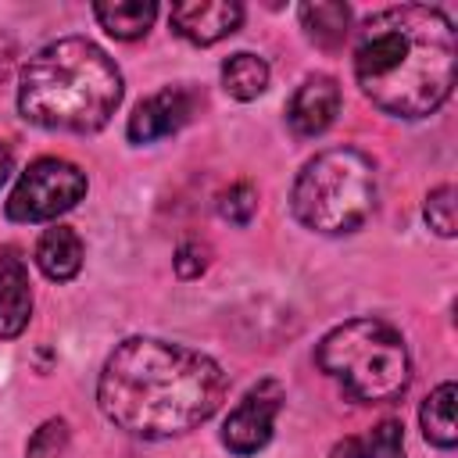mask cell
Here are the masks:
<instances>
[{"mask_svg": "<svg viewBox=\"0 0 458 458\" xmlns=\"http://www.w3.org/2000/svg\"><path fill=\"white\" fill-rule=\"evenodd\" d=\"M222 86L236 100H254L268 86V64L258 54H247V50L243 54H233L222 64Z\"/></svg>", "mask_w": 458, "mask_h": 458, "instance_id": "e0dca14e", "label": "cell"}, {"mask_svg": "<svg viewBox=\"0 0 458 458\" xmlns=\"http://www.w3.org/2000/svg\"><path fill=\"white\" fill-rule=\"evenodd\" d=\"M86 197V172L64 157L32 161L7 197L11 222H50Z\"/></svg>", "mask_w": 458, "mask_h": 458, "instance_id": "8992f818", "label": "cell"}, {"mask_svg": "<svg viewBox=\"0 0 458 458\" xmlns=\"http://www.w3.org/2000/svg\"><path fill=\"white\" fill-rule=\"evenodd\" d=\"M340 111V86L333 75H311L297 86V93L286 104V122L297 136L311 140L333 125Z\"/></svg>", "mask_w": 458, "mask_h": 458, "instance_id": "30bf717a", "label": "cell"}, {"mask_svg": "<svg viewBox=\"0 0 458 458\" xmlns=\"http://www.w3.org/2000/svg\"><path fill=\"white\" fill-rule=\"evenodd\" d=\"M11 165H14V157H11V147L0 140V186L7 182V175H11Z\"/></svg>", "mask_w": 458, "mask_h": 458, "instance_id": "7402d4cb", "label": "cell"}, {"mask_svg": "<svg viewBox=\"0 0 458 458\" xmlns=\"http://www.w3.org/2000/svg\"><path fill=\"white\" fill-rule=\"evenodd\" d=\"M32 318V286L29 268L14 247L0 250V336H18Z\"/></svg>", "mask_w": 458, "mask_h": 458, "instance_id": "8fae6325", "label": "cell"}, {"mask_svg": "<svg viewBox=\"0 0 458 458\" xmlns=\"http://www.w3.org/2000/svg\"><path fill=\"white\" fill-rule=\"evenodd\" d=\"M64 444H68V426H64L61 419H50V422H43V426L36 429V437L29 440L25 458H57Z\"/></svg>", "mask_w": 458, "mask_h": 458, "instance_id": "ffe728a7", "label": "cell"}, {"mask_svg": "<svg viewBox=\"0 0 458 458\" xmlns=\"http://www.w3.org/2000/svg\"><path fill=\"white\" fill-rule=\"evenodd\" d=\"M454 54V25L440 7L401 4L358 29L354 79L379 111L426 118L451 97Z\"/></svg>", "mask_w": 458, "mask_h": 458, "instance_id": "7a4b0ae2", "label": "cell"}, {"mask_svg": "<svg viewBox=\"0 0 458 458\" xmlns=\"http://www.w3.org/2000/svg\"><path fill=\"white\" fill-rule=\"evenodd\" d=\"M454 397H458V386L454 383H440L426 401H422V411H419V422H422V433L433 447H444L451 451L458 444V426H454Z\"/></svg>", "mask_w": 458, "mask_h": 458, "instance_id": "9a60e30c", "label": "cell"}, {"mask_svg": "<svg viewBox=\"0 0 458 458\" xmlns=\"http://www.w3.org/2000/svg\"><path fill=\"white\" fill-rule=\"evenodd\" d=\"M318 369L340 383L351 401L386 404L411 383V358L404 336L379 318H351L329 329L315 351Z\"/></svg>", "mask_w": 458, "mask_h": 458, "instance_id": "277c9868", "label": "cell"}, {"mask_svg": "<svg viewBox=\"0 0 458 458\" xmlns=\"http://www.w3.org/2000/svg\"><path fill=\"white\" fill-rule=\"evenodd\" d=\"M258 211V190L250 182H233L229 190L218 193V215L233 225H247Z\"/></svg>", "mask_w": 458, "mask_h": 458, "instance_id": "ac0fdd59", "label": "cell"}, {"mask_svg": "<svg viewBox=\"0 0 458 458\" xmlns=\"http://www.w3.org/2000/svg\"><path fill=\"white\" fill-rule=\"evenodd\" d=\"M290 204L297 222L315 233H354L376 211V168L354 147L322 150L301 168Z\"/></svg>", "mask_w": 458, "mask_h": 458, "instance_id": "5b68a950", "label": "cell"}, {"mask_svg": "<svg viewBox=\"0 0 458 458\" xmlns=\"http://www.w3.org/2000/svg\"><path fill=\"white\" fill-rule=\"evenodd\" d=\"M122 104L118 64L82 36L47 43L29 57L18 82L25 122L54 132H97Z\"/></svg>", "mask_w": 458, "mask_h": 458, "instance_id": "3957f363", "label": "cell"}, {"mask_svg": "<svg viewBox=\"0 0 458 458\" xmlns=\"http://www.w3.org/2000/svg\"><path fill=\"white\" fill-rule=\"evenodd\" d=\"M93 14L100 29H107L114 39H140L157 18V4L154 0H100L93 4Z\"/></svg>", "mask_w": 458, "mask_h": 458, "instance_id": "4fadbf2b", "label": "cell"}, {"mask_svg": "<svg viewBox=\"0 0 458 458\" xmlns=\"http://www.w3.org/2000/svg\"><path fill=\"white\" fill-rule=\"evenodd\" d=\"M301 25L308 32L311 43H318L322 50H336L347 39V25H351V7L347 4H301Z\"/></svg>", "mask_w": 458, "mask_h": 458, "instance_id": "2e32d148", "label": "cell"}, {"mask_svg": "<svg viewBox=\"0 0 458 458\" xmlns=\"http://www.w3.org/2000/svg\"><path fill=\"white\" fill-rule=\"evenodd\" d=\"M426 222L440 236H454V186H437L426 197Z\"/></svg>", "mask_w": 458, "mask_h": 458, "instance_id": "d6986e66", "label": "cell"}, {"mask_svg": "<svg viewBox=\"0 0 458 458\" xmlns=\"http://www.w3.org/2000/svg\"><path fill=\"white\" fill-rule=\"evenodd\" d=\"M204 268H208V247L197 243V240L179 243V250H175V276L179 279H197Z\"/></svg>", "mask_w": 458, "mask_h": 458, "instance_id": "44dd1931", "label": "cell"}, {"mask_svg": "<svg viewBox=\"0 0 458 458\" xmlns=\"http://www.w3.org/2000/svg\"><path fill=\"white\" fill-rule=\"evenodd\" d=\"M283 401H286V394L276 379H261L258 386H250L243 394V401L229 411V419L222 426V444L233 454L261 451L272 440V426H276V415H279Z\"/></svg>", "mask_w": 458, "mask_h": 458, "instance_id": "52a82bcc", "label": "cell"}, {"mask_svg": "<svg viewBox=\"0 0 458 458\" xmlns=\"http://www.w3.org/2000/svg\"><path fill=\"white\" fill-rule=\"evenodd\" d=\"M333 458H404V433L397 419H383L379 426L358 433V437H344L333 447Z\"/></svg>", "mask_w": 458, "mask_h": 458, "instance_id": "5bb4252c", "label": "cell"}, {"mask_svg": "<svg viewBox=\"0 0 458 458\" xmlns=\"http://www.w3.org/2000/svg\"><path fill=\"white\" fill-rule=\"evenodd\" d=\"M168 21L182 39H190L197 47H211L240 29L243 4H236V0H182L172 7Z\"/></svg>", "mask_w": 458, "mask_h": 458, "instance_id": "9c48e42d", "label": "cell"}, {"mask_svg": "<svg viewBox=\"0 0 458 458\" xmlns=\"http://www.w3.org/2000/svg\"><path fill=\"white\" fill-rule=\"evenodd\" d=\"M36 265L54 283H68L72 276H79V268H82V240H79V233L68 229V225L47 229L39 236V243H36Z\"/></svg>", "mask_w": 458, "mask_h": 458, "instance_id": "7c38bea8", "label": "cell"}, {"mask_svg": "<svg viewBox=\"0 0 458 458\" xmlns=\"http://www.w3.org/2000/svg\"><path fill=\"white\" fill-rule=\"evenodd\" d=\"M193 107H197L193 89H186V86H168V89L147 97V100L129 114L125 132H129L132 143H154V140H161V136L179 132V129L190 122Z\"/></svg>", "mask_w": 458, "mask_h": 458, "instance_id": "ba28073f", "label": "cell"}, {"mask_svg": "<svg viewBox=\"0 0 458 458\" xmlns=\"http://www.w3.org/2000/svg\"><path fill=\"white\" fill-rule=\"evenodd\" d=\"M222 397L225 372L215 358L154 336L122 340L97 379L104 419L143 440L197 429L218 411Z\"/></svg>", "mask_w": 458, "mask_h": 458, "instance_id": "6da1fadb", "label": "cell"}]
</instances>
